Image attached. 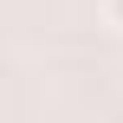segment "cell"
Listing matches in <instances>:
<instances>
[{"label":"cell","mask_w":123,"mask_h":123,"mask_svg":"<svg viewBox=\"0 0 123 123\" xmlns=\"http://www.w3.org/2000/svg\"><path fill=\"white\" fill-rule=\"evenodd\" d=\"M104 26H110V32H123V0H104Z\"/></svg>","instance_id":"obj_1"}]
</instances>
